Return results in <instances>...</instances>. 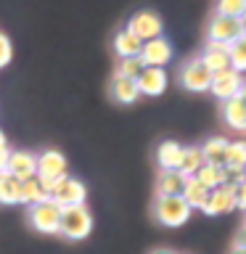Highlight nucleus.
Listing matches in <instances>:
<instances>
[{"label": "nucleus", "instance_id": "f257e3e1", "mask_svg": "<svg viewBox=\"0 0 246 254\" xmlns=\"http://www.w3.org/2000/svg\"><path fill=\"white\" fill-rule=\"evenodd\" d=\"M93 230V214L85 204L79 206H63L61 222H59V233L69 241H85Z\"/></svg>", "mask_w": 246, "mask_h": 254}, {"label": "nucleus", "instance_id": "f03ea898", "mask_svg": "<svg viewBox=\"0 0 246 254\" xmlns=\"http://www.w3.org/2000/svg\"><path fill=\"white\" fill-rule=\"evenodd\" d=\"M190 206L183 196H156L154 201V217L164 228H183L190 220Z\"/></svg>", "mask_w": 246, "mask_h": 254}, {"label": "nucleus", "instance_id": "7ed1b4c3", "mask_svg": "<svg viewBox=\"0 0 246 254\" xmlns=\"http://www.w3.org/2000/svg\"><path fill=\"white\" fill-rule=\"evenodd\" d=\"M48 198L51 201H56L63 209V206H79V204H85V198H87V188H85V183L82 180H77V178H71V175H66V178H61V180H56L51 190H48Z\"/></svg>", "mask_w": 246, "mask_h": 254}, {"label": "nucleus", "instance_id": "20e7f679", "mask_svg": "<svg viewBox=\"0 0 246 254\" xmlns=\"http://www.w3.org/2000/svg\"><path fill=\"white\" fill-rule=\"evenodd\" d=\"M61 206L45 198L35 206H29V225L40 230V233H59V222H61Z\"/></svg>", "mask_w": 246, "mask_h": 254}, {"label": "nucleus", "instance_id": "39448f33", "mask_svg": "<svg viewBox=\"0 0 246 254\" xmlns=\"http://www.w3.org/2000/svg\"><path fill=\"white\" fill-rule=\"evenodd\" d=\"M69 175V162L59 148H45L37 154V178L45 183H56Z\"/></svg>", "mask_w": 246, "mask_h": 254}, {"label": "nucleus", "instance_id": "423d86ee", "mask_svg": "<svg viewBox=\"0 0 246 254\" xmlns=\"http://www.w3.org/2000/svg\"><path fill=\"white\" fill-rule=\"evenodd\" d=\"M138 40H143V43H148V40H156L162 37L164 32V21L162 16H159L156 11H138L130 16V21H127V27Z\"/></svg>", "mask_w": 246, "mask_h": 254}, {"label": "nucleus", "instance_id": "0eeeda50", "mask_svg": "<svg viewBox=\"0 0 246 254\" xmlns=\"http://www.w3.org/2000/svg\"><path fill=\"white\" fill-rule=\"evenodd\" d=\"M212 82V71L201 64V59H190L180 66V85L185 87L188 93H206Z\"/></svg>", "mask_w": 246, "mask_h": 254}, {"label": "nucleus", "instance_id": "6e6552de", "mask_svg": "<svg viewBox=\"0 0 246 254\" xmlns=\"http://www.w3.org/2000/svg\"><path fill=\"white\" fill-rule=\"evenodd\" d=\"M244 74H238L236 69H225V71H217V74H212V82H209V93L214 98H220L222 103L236 98L238 93H241L244 87Z\"/></svg>", "mask_w": 246, "mask_h": 254}, {"label": "nucleus", "instance_id": "1a4fd4ad", "mask_svg": "<svg viewBox=\"0 0 246 254\" xmlns=\"http://www.w3.org/2000/svg\"><path fill=\"white\" fill-rule=\"evenodd\" d=\"M241 35H244L241 19H228V16H217V13L209 19V27H206V37H209L212 43L230 45V43H236Z\"/></svg>", "mask_w": 246, "mask_h": 254}, {"label": "nucleus", "instance_id": "9d476101", "mask_svg": "<svg viewBox=\"0 0 246 254\" xmlns=\"http://www.w3.org/2000/svg\"><path fill=\"white\" fill-rule=\"evenodd\" d=\"M138 59H140L143 66L164 69L167 64L172 61V43H170V40H167L164 35H162V37H156V40H148V43H143Z\"/></svg>", "mask_w": 246, "mask_h": 254}, {"label": "nucleus", "instance_id": "9b49d317", "mask_svg": "<svg viewBox=\"0 0 246 254\" xmlns=\"http://www.w3.org/2000/svg\"><path fill=\"white\" fill-rule=\"evenodd\" d=\"M236 188L233 183H225L222 188H214L209 198H206V204L201 206L204 214H209V217H217V214H225V212H233L236 209Z\"/></svg>", "mask_w": 246, "mask_h": 254}, {"label": "nucleus", "instance_id": "f8f14e48", "mask_svg": "<svg viewBox=\"0 0 246 254\" xmlns=\"http://www.w3.org/2000/svg\"><path fill=\"white\" fill-rule=\"evenodd\" d=\"M5 172L13 175L19 183L37 178V154H32V151H11Z\"/></svg>", "mask_w": 246, "mask_h": 254}, {"label": "nucleus", "instance_id": "ddd939ff", "mask_svg": "<svg viewBox=\"0 0 246 254\" xmlns=\"http://www.w3.org/2000/svg\"><path fill=\"white\" fill-rule=\"evenodd\" d=\"M167 71L164 69H156V66H146L138 74L135 79V85H138L140 95H148V98H156V95H162L167 90Z\"/></svg>", "mask_w": 246, "mask_h": 254}, {"label": "nucleus", "instance_id": "4468645a", "mask_svg": "<svg viewBox=\"0 0 246 254\" xmlns=\"http://www.w3.org/2000/svg\"><path fill=\"white\" fill-rule=\"evenodd\" d=\"M228 51H230V45L206 40V45H204V51H201V56H198V59H201V64L212 71V74H217V71L230 69V56H228Z\"/></svg>", "mask_w": 246, "mask_h": 254}, {"label": "nucleus", "instance_id": "2eb2a0df", "mask_svg": "<svg viewBox=\"0 0 246 254\" xmlns=\"http://www.w3.org/2000/svg\"><path fill=\"white\" fill-rule=\"evenodd\" d=\"M183 148L178 140H164L159 143L156 148V164H159V172H167V170H178L180 167V159H183Z\"/></svg>", "mask_w": 246, "mask_h": 254}, {"label": "nucleus", "instance_id": "dca6fc26", "mask_svg": "<svg viewBox=\"0 0 246 254\" xmlns=\"http://www.w3.org/2000/svg\"><path fill=\"white\" fill-rule=\"evenodd\" d=\"M143 48V40H138L130 29H119L114 35V53L117 59H138Z\"/></svg>", "mask_w": 246, "mask_h": 254}, {"label": "nucleus", "instance_id": "f3484780", "mask_svg": "<svg viewBox=\"0 0 246 254\" xmlns=\"http://www.w3.org/2000/svg\"><path fill=\"white\" fill-rule=\"evenodd\" d=\"M222 122H225L230 130L246 132V106L241 103V98H230L222 103Z\"/></svg>", "mask_w": 246, "mask_h": 254}, {"label": "nucleus", "instance_id": "a211bd4d", "mask_svg": "<svg viewBox=\"0 0 246 254\" xmlns=\"http://www.w3.org/2000/svg\"><path fill=\"white\" fill-rule=\"evenodd\" d=\"M109 93H111V98H114L117 103H135L140 98V90H138V85H135V79H124V77H114L111 79V85H109Z\"/></svg>", "mask_w": 246, "mask_h": 254}, {"label": "nucleus", "instance_id": "6ab92c4d", "mask_svg": "<svg viewBox=\"0 0 246 254\" xmlns=\"http://www.w3.org/2000/svg\"><path fill=\"white\" fill-rule=\"evenodd\" d=\"M228 138H222V135H212V138H206L201 146V156H204V164H225V151H228Z\"/></svg>", "mask_w": 246, "mask_h": 254}, {"label": "nucleus", "instance_id": "aec40b11", "mask_svg": "<svg viewBox=\"0 0 246 254\" xmlns=\"http://www.w3.org/2000/svg\"><path fill=\"white\" fill-rule=\"evenodd\" d=\"M183 186H185V178H183L178 170L159 172V178H156V196H180Z\"/></svg>", "mask_w": 246, "mask_h": 254}, {"label": "nucleus", "instance_id": "412c9836", "mask_svg": "<svg viewBox=\"0 0 246 254\" xmlns=\"http://www.w3.org/2000/svg\"><path fill=\"white\" fill-rule=\"evenodd\" d=\"M196 180L201 183L204 188L214 190V188H222L230 178H228V170L222 164H204L201 170L196 172Z\"/></svg>", "mask_w": 246, "mask_h": 254}, {"label": "nucleus", "instance_id": "4be33fe9", "mask_svg": "<svg viewBox=\"0 0 246 254\" xmlns=\"http://www.w3.org/2000/svg\"><path fill=\"white\" fill-rule=\"evenodd\" d=\"M204 167V156H201V148L198 146H185L183 148V159H180V167L178 172L183 175V178H196V172Z\"/></svg>", "mask_w": 246, "mask_h": 254}, {"label": "nucleus", "instance_id": "5701e85b", "mask_svg": "<svg viewBox=\"0 0 246 254\" xmlns=\"http://www.w3.org/2000/svg\"><path fill=\"white\" fill-rule=\"evenodd\" d=\"M230 172H244L246 170V140H230L228 151H225V164H222Z\"/></svg>", "mask_w": 246, "mask_h": 254}, {"label": "nucleus", "instance_id": "b1692460", "mask_svg": "<svg viewBox=\"0 0 246 254\" xmlns=\"http://www.w3.org/2000/svg\"><path fill=\"white\" fill-rule=\"evenodd\" d=\"M209 193H212V190L204 188L196 178H188L185 186H183V193L180 196L185 198V204L190 206V209H201V206L206 204V198H209Z\"/></svg>", "mask_w": 246, "mask_h": 254}, {"label": "nucleus", "instance_id": "393cba45", "mask_svg": "<svg viewBox=\"0 0 246 254\" xmlns=\"http://www.w3.org/2000/svg\"><path fill=\"white\" fill-rule=\"evenodd\" d=\"M48 198V190L43 188V183H40L37 178H29L21 183V193H19V204L24 206H35L40 201H45Z\"/></svg>", "mask_w": 246, "mask_h": 254}, {"label": "nucleus", "instance_id": "a878e982", "mask_svg": "<svg viewBox=\"0 0 246 254\" xmlns=\"http://www.w3.org/2000/svg\"><path fill=\"white\" fill-rule=\"evenodd\" d=\"M19 193H21V183L8 172H0V204L11 206L19 204Z\"/></svg>", "mask_w": 246, "mask_h": 254}, {"label": "nucleus", "instance_id": "bb28decb", "mask_svg": "<svg viewBox=\"0 0 246 254\" xmlns=\"http://www.w3.org/2000/svg\"><path fill=\"white\" fill-rule=\"evenodd\" d=\"M230 69H236L238 74H244L246 71V35H241L236 40V43H230Z\"/></svg>", "mask_w": 246, "mask_h": 254}, {"label": "nucleus", "instance_id": "cd10ccee", "mask_svg": "<svg viewBox=\"0 0 246 254\" xmlns=\"http://www.w3.org/2000/svg\"><path fill=\"white\" fill-rule=\"evenodd\" d=\"M214 13L228 16V19H241L246 13V0H217L214 3Z\"/></svg>", "mask_w": 246, "mask_h": 254}, {"label": "nucleus", "instance_id": "c85d7f7f", "mask_svg": "<svg viewBox=\"0 0 246 254\" xmlns=\"http://www.w3.org/2000/svg\"><path fill=\"white\" fill-rule=\"evenodd\" d=\"M146 69L140 64V59H119L117 61V69H114V77H124V79H138V74Z\"/></svg>", "mask_w": 246, "mask_h": 254}, {"label": "nucleus", "instance_id": "c756f323", "mask_svg": "<svg viewBox=\"0 0 246 254\" xmlns=\"http://www.w3.org/2000/svg\"><path fill=\"white\" fill-rule=\"evenodd\" d=\"M11 59H13V45H11V40H8V35L0 32V69L8 66Z\"/></svg>", "mask_w": 246, "mask_h": 254}, {"label": "nucleus", "instance_id": "7c9ffc66", "mask_svg": "<svg viewBox=\"0 0 246 254\" xmlns=\"http://www.w3.org/2000/svg\"><path fill=\"white\" fill-rule=\"evenodd\" d=\"M236 209H244L246 212V180L236 188Z\"/></svg>", "mask_w": 246, "mask_h": 254}, {"label": "nucleus", "instance_id": "2f4dec72", "mask_svg": "<svg viewBox=\"0 0 246 254\" xmlns=\"http://www.w3.org/2000/svg\"><path fill=\"white\" fill-rule=\"evenodd\" d=\"M233 246H241V249H246V222L241 225V230L236 233V241H233Z\"/></svg>", "mask_w": 246, "mask_h": 254}, {"label": "nucleus", "instance_id": "473e14b6", "mask_svg": "<svg viewBox=\"0 0 246 254\" xmlns=\"http://www.w3.org/2000/svg\"><path fill=\"white\" fill-rule=\"evenodd\" d=\"M8 156H11V148H8V151H0V172H5V167H8Z\"/></svg>", "mask_w": 246, "mask_h": 254}, {"label": "nucleus", "instance_id": "72a5a7b5", "mask_svg": "<svg viewBox=\"0 0 246 254\" xmlns=\"http://www.w3.org/2000/svg\"><path fill=\"white\" fill-rule=\"evenodd\" d=\"M0 151H8V138H5L3 130H0Z\"/></svg>", "mask_w": 246, "mask_h": 254}, {"label": "nucleus", "instance_id": "f704fd0d", "mask_svg": "<svg viewBox=\"0 0 246 254\" xmlns=\"http://www.w3.org/2000/svg\"><path fill=\"white\" fill-rule=\"evenodd\" d=\"M238 98H241V103L246 106V82H244V87H241V93H238Z\"/></svg>", "mask_w": 246, "mask_h": 254}, {"label": "nucleus", "instance_id": "c9c22d12", "mask_svg": "<svg viewBox=\"0 0 246 254\" xmlns=\"http://www.w3.org/2000/svg\"><path fill=\"white\" fill-rule=\"evenodd\" d=\"M228 254H246V249H241V246H233V249H230Z\"/></svg>", "mask_w": 246, "mask_h": 254}, {"label": "nucleus", "instance_id": "e433bc0d", "mask_svg": "<svg viewBox=\"0 0 246 254\" xmlns=\"http://www.w3.org/2000/svg\"><path fill=\"white\" fill-rule=\"evenodd\" d=\"M151 254H178V252H172V249H156V252H151Z\"/></svg>", "mask_w": 246, "mask_h": 254}, {"label": "nucleus", "instance_id": "4c0bfd02", "mask_svg": "<svg viewBox=\"0 0 246 254\" xmlns=\"http://www.w3.org/2000/svg\"><path fill=\"white\" fill-rule=\"evenodd\" d=\"M241 29H244V35H246V13L241 16Z\"/></svg>", "mask_w": 246, "mask_h": 254}, {"label": "nucleus", "instance_id": "58836bf2", "mask_svg": "<svg viewBox=\"0 0 246 254\" xmlns=\"http://www.w3.org/2000/svg\"><path fill=\"white\" fill-rule=\"evenodd\" d=\"M244 175H246V170H244Z\"/></svg>", "mask_w": 246, "mask_h": 254}]
</instances>
